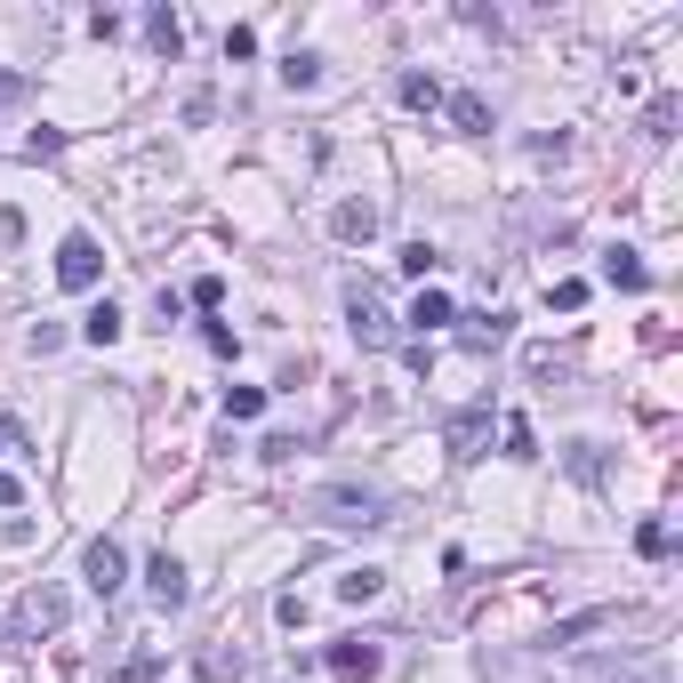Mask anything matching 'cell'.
I'll use <instances>...</instances> for the list:
<instances>
[{
  "instance_id": "cell-1",
  "label": "cell",
  "mask_w": 683,
  "mask_h": 683,
  "mask_svg": "<svg viewBox=\"0 0 683 683\" xmlns=\"http://www.w3.org/2000/svg\"><path fill=\"white\" fill-rule=\"evenodd\" d=\"M306 514H314L322 531H378L386 523V490H370V483H322L314 499H306Z\"/></svg>"
},
{
  "instance_id": "cell-2",
  "label": "cell",
  "mask_w": 683,
  "mask_h": 683,
  "mask_svg": "<svg viewBox=\"0 0 683 683\" xmlns=\"http://www.w3.org/2000/svg\"><path fill=\"white\" fill-rule=\"evenodd\" d=\"M65 611H73V595L57 587V579H40V587L16 595V611L0 619V628H9V644H40V635H57V628H65Z\"/></svg>"
},
{
  "instance_id": "cell-3",
  "label": "cell",
  "mask_w": 683,
  "mask_h": 683,
  "mask_svg": "<svg viewBox=\"0 0 683 683\" xmlns=\"http://www.w3.org/2000/svg\"><path fill=\"white\" fill-rule=\"evenodd\" d=\"M346 330H355L362 355H378V346L402 338V322H395V306H386L378 282H346Z\"/></svg>"
},
{
  "instance_id": "cell-4",
  "label": "cell",
  "mask_w": 683,
  "mask_h": 683,
  "mask_svg": "<svg viewBox=\"0 0 683 683\" xmlns=\"http://www.w3.org/2000/svg\"><path fill=\"white\" fill-rule=\"evenodd\" d=\"M105 282V250L89 234H65L57 241V289H97Z\"/></svg>"
},
{
  "instance_id": "cell-5",
  "label": "cell",
  "mask_w": 683,
  "mask_h": 683,
  "mask_svg": "<svg viewBox=\"0 0 683 683\" xmlns=\"http://www.w3.org/2000/svg\"><path fill=\"white\" fill-rule=\"evenodd\" d=\"M443 450H450V459H483V450H490V402H474V410H450V426H443Z\"/></svg>"
},
{
  "instance_id": "cell-6",
  "label": "cell",
  "mask_w": 683,
  "mask_h": 683,
  "mask_svg": "<svg viewBox=\"0 0 683 683\" xmlns=\"http://www.w3.org/2000/svg\"><path fill=\"white\" fill-rule=\"evenodd\" d=\"M322 668L338 675V683H370V675L386 668V651L370 644V635H346V644H330V651H322Z\"/></svg>"
},
{
  "instance_id": "cell-7",
  "label": "cell",
  "mask_w": 683,
  "mask_h": 683,
  "mask_svg": "<svg viewBox=\"0 0 683 683\" xmlns=\"http://www.w3.org/2000/svg\"><path fill=\"white\" fill-rule=\"evenodd\" d=\"M80 579H89V587L113 604V595L129 587V555H121L113 539H89V555H80Z\"/></svg>"
},
{
  "instance_id": "cell-8",
  "label": "cell",
  "mask_w": 683,
  "mask_h": 683,
  "mask_svg": "<svg viewBox=\"0 0 683 683\" xmlns=\"http://www.w3.org/2000/svg\"><path fill=\"white\" fill-rule=\"evenodd\" d=\"M145 587H153V604H161V611H185V595H194V579H185V563H177L170 547H161L153 563H145Z\"/></svg>"
},
{
  "instance_id": "cell-9",
  "label": "cell",
  "mask_w": 683,
  "mask_h": 683,
  "mask_svg": "<svg viewBox=\"0 0 683 683\" xmlns=\"http://www.w3.org/2000/svg\"><path fill=\"white\" fill-rule=\"evenodd\" d=\"M402 322L419 330V346H426V338H434V330H443V322H459V306H450V289H419V306H410Z\"/></svg>"
},
{
  "instance_id": "cell-10",
  "label": "cell",
  "mask_w": 683,
  "mask_h": 683,
  "mask_svg": "<svg viewBox=\"0 0 683 683\" xmlns=\"http://www.w3.org/2000/svg\"><path fill=\"white\" fill-rule=\"evenodd\" d=\"M241 675H250L241 644H201V683H241Z\"/></svg>"
},
{
  "instance_id": "cell-11",
  "label": "cell",
  "mask_w": 683,
  "mask_h": 683,
  "mask_svg": "<svg viewBox=\"0 0 683 683\" xmlns=\"http://www.w3.org/2000/svg\"><path fill=\"white\" fill-rule=\"evenodd\" d=\"M330 234L338 241H370L378 234V210H370V201H338V210H330Z\"/></svg>"
},
{
  "instance_id": "cell-12",
  "label": "cell",
  "mask_w": 683,
  "mask_h": 683,
  "mask_svg": "<svg viewBox=\"0 0 683 683\" xmlns=\"http://www.w3.org/2000/svg\"><path fill=\"white\" fill-rule=\"evenodd\" d=\"M443 105H450V121H459V129H467V137H490V105H483V97H474V89H459V97H443Z\"/></svg>"
},
{
  "instance_id": "cell-13",
  "label": "cell",
  "mask_w": 683,
  "mask_h": 683,
  "mask_svg": "<svg viewBox=\"0 0 683 683\" xmlns=\"http://www.w3.org/2000/svg\"><path fill=\"white\" fill-rule=\"evenodd\" d=\"M507 330H514V314H467V330H459V338L474 346V355H490V346H499Z\"/></svg>"
},
{
  "instance_id": "cell-14",
  "label": "cell",
  "mask_w": 683,
  "mask_h": 683,
  "mask_svg": "<svg viewBox=\"0 0 683 683\" xmlns=\"http://www.w3.org/2000/svg\"><path fill=\"white\" fill-rule=\"evenodd\" d=\"M604 282H611V289H644V282H651V265L635 258V250H611V258H604Z\"/></svg>"
},
{
  "instance_id": "cell-15",
  "label": "cell",
  "mask_w": 683,
  "mask_h": 683,
  "mask_svg": "<svg viewBox=\"0 0 683 683\" xmlns=\"http://www.w3.org/2000/svg\"><path fill=\"white\" fill-rule=\"evenodd\" d=\"M499 443H507V459H539V434H531L523 410H507V419H499Z\"/></svg>"
},
{
  "instance_id": "cell-16",
  "label": "cell",
  "mask_w": 683,
  "mask_h": 683,
  "mask_svg": "<svg viewBox=\"0 0 683 683\" xmlns=\"http://www.w3.org/2000/svg\"><path fill=\"white\" fill-rule=\"evenodd\" d=\"M121 330H129V322H121V306L105 298V306H89V322H80V338H89V346H113Z\"/></svg>"
},
{
  "instance_id": "cell-17",
  "label": "cell",
  "mask_w": 683,
  "mask_h": 683,
  "mask_svg": "<svg viewBox=\"0 0 683 683\" xmlns=\"http://www.w3.org/2000/svg\"><path fill=\"white\" fill-rule=\"evenodd\" d=\"M265 410V386H225V426H250Z\"/></svg>"
},
{
  "instance_id": "cell-18",
  "label": "cell",
  "mask_w": 683,
  "mask_h": 683,
  "mask_svg": "<svg viewBox=\"0 0 683 683\" xmlns=\"http://www.w3.org/2000/svg\"><path fill=\"white\" fill-rule=\"evenodd\" d=\"M282 80H289V89H314V80H322V57H314V49H289V57H282Z\"/></svg>"
},
{
  "instance_id": "cell-19",
  "label": "cell",
  "mask_w": 683,
  "mask_h": 683,
  "mask_svg": "<svg viewBox=\"0 0 683 683\" xmlns=\"http://www.w3.org/2000/svg\"><path fill=\"white\" fill-rule=\"evenodd\" d=\"M402 105L434 113V105H443V80H434V73H402Z\"/></svg>"
},
{
  "instance_id": "cell-20",
  "label": "cell",
  "mask_w": 683,
  "mask_h": 683,
  "mask_svg": "<svg viewBox=\"0 0 683 683\" xmlns=\"http://www.w3.org/2000/svg\"><path fill=\"white\" fill-rule=\"evenodd\" d=\"M145 33H153V49H161V57H177V49H185V25H177L170 9H153V16H145Z\"/></svg>"
},
{
  "instance_id": "cell-21",
  "label": "cell",
  "mask_w": 683,
  "mask_h": 683,
  "mask_svg": "<svg viewBox=\"0 0 683 683\" xmlns=\"http://www.w3.org/2000/svg\"><path fill=\"white\" fill-rule=\"evenodd\" d=\"M563 467L579 474V483H604V450H595V443H571V450H563Z\"/></svg>"
},
{
  "instance_id": "cell-22",
  "label": "cell",
  "mask_w": 683,
  "mask_h": 683,
  "mask_svg": "<svg viewBox=\"0 0 683 683\" xmlns=\"http://www.w3.org/2000/svg\"><path fill=\"white\" fill-rule=\"evenodd\" d=\"M378 587H386V571H346L338 579V604H370Z\"/></svg>"
},
{
  "instance_id": "cell-23",
  "label": "cell",
  "mask_w": 683,
  "mask_h": 683,
  "mask_svg": "<svg viewBox=\"0 0 683 683\" xmlns=\"http://www.w3.org/2000/svg\"><path fill=\"white\" fill-rule=\"evenodd\" d=\"M668 547H675V531H668V523H635V555H651V563H659Z\"/></svg>"
},
{
  "instance_id": "cell-24",
  "label": "cell",
  "mask_w": 683,
  "mask_h": 683,
  "mask_svg": "<svg viewBox=\"0 0 683 683\" xmlns=\"http://www.w3.org/2000/svg\"><path fill=\"white\" fill-rule=\"evenodd\" d=\"M434 265H443V250H434V241H410V250H402V274L434 282Z\"/></svg>"
},
{
  "instance_id": "cell-25",
  "label": "cell",
  "mask_w": 683,
  "mask_h": 683,
  "mask_svg": "<svg viewBox=\"0 0 683 683\" xmlns=\"http://www.w3.org/2000/svg\"><path fill=\"white\" fill-rule=\"evenodd\" d=\"M547 306H555V314H579V306H587V282H555Z\"/></svg>"
},
{
  "instance_id": "cell-26",
  "label": "cell",
  "mask_w": 683,
  "mask_h": 683,
  "mask_svg": "<svg viewBox=\"0 0 683 683\" xmlns=\"http://www.w3.org/2000/svg\"><path fill=\"white\" fill-rule=\"evenodd\" d=\"M644 129H651V137H675V97H651V113H644Z\"/></svg>"
},
{
  "instance_id": "cell-27",
  "label": "cell",
  "mask_w": 683,
  "mask_h": 683,
  "mask_svg": "<svg viewBox=\"0 0 683 683\" xmlns=\"http://www.w3.org/2000/svg\"><path fill=\"white\" fill-rule=\"evenodd\" d=\"M611 683H668V668H644V659H628V668H611Z\"/></svg>"
},
{
  "instance_id": "cell-28",
  "label": "cell",
  "mask_w": 683,
  "mask_h": 683,
  "mask_svg": "<svg viewBox=\"0 0 683 683\" xmlns=\"http://www.w3.org/2000/svg\"><path fill=\"white\" fill-rule=\"evenodd\" d=\"M258 459H274V467H282V459H298V434H265Z\"/></svg>"
},
{
  "instance_id": "cell-29",
  "label": "cell",
  "mask_w": 683,
  "mask_h": 683,
  "mask_svg": "<svg viewBox=\"0 0 683 683\" xmlns=\"http://www.w3.org/2000/svg\"><path fill=\"white\" fill-rule=\"evenodd\" d=\"M225 57H234V65H241V57H258V33H250V25H234V33H225Z\"/></svg>"
},
{
  "instance_id": "cell-30",
  "label": "cell",
  "mask_w": 683,
  "mask_h": 683,
  "mask_svg": "<svg viewBox=\"0 0 683 683\" xmlns=\"http://www.w3.org/2000/svg\"><path fill=\"white\" fill-rule=\"evenodd\" d=\"M153 668H161V659L145 651V659H129V668H121V683H153Z\"/></svg>"
},
{
  "instance_id": "cell-31",
  "label": "cell",
  "mask_w": 683,
  "mask_h": 683,
  "mask_svg": "<svg viewBox=\"0 0 683 683\" xmlns=\"http://www.w3.org/2000/svg\"><path fill=\"white\" fill-rule=\"evenodd\" d=\"M25 97V73H0V105H16Z\"/></svg>"
},
{
  "instance_id": "cell-32",
  "label": "cell",
  "mask_w": 683,
  "mask_h": 683,
  "mask_svg": "<svg viewBox=\"0 0 683 683\" xmlns=\"http://www.w3.org/2000/svg\"><path fill=\"white\" fill-rule=\"evenodd\" d=\"M0 241H25V218L16 210H0Z\"/></svg>"
},
{
  "instance_id": "cell-33",
  "label": "cell",
  "mask_w": 683,
  "mask_h": 683,
  "mask_svg": "<svg viewBox=\"0 0 683 683\" xmlns=\"http://www.w3.org/2000/svg\"><path fill=\"white\" fill-rule=\"evenodd\" d=\"M0 507H16V474H0Z\"/></svg>"
}]
</instances>
